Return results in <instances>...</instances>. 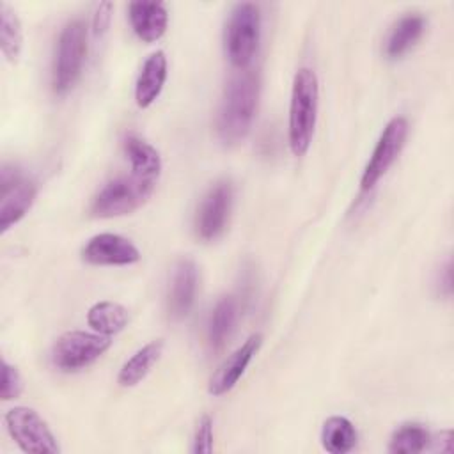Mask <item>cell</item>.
I'll return each mask as SVG.
<instances>
[{
	"instance_id": "6da1fadb",
	"label": "cell",
	"mask_w": 454,
	"mask_h": 454,
	"mask_svg": "<svg viewBox=\"0 0 454 454\" xmlns=\"http://www.w3.org/2000/svg\"><path fill=\"white\" fill-rule=\"evenodd\" d=\"M259 101V76L254 71H239L223 90L216 115V131L225 145L238 144L252 128Z\"/></svg>"
},
{
	"instance_id": "7a4b0ae2",
	"label": "cell",
	"mask_w": 454,
	"mask_h": 454,
	"mask_svg": "<svg viewBox=\"0 0 454 454\" xmlns=\"http://www.w3.org/2000/svg\"><path fill=\"white\" fill-rule=\"evenodd\" d=\"M319 103V83L312 69L301 67L293 78L289 103V145L294 156H303L312 142Z\"/></svg>"
},
{
	"instance_id": "3957f363",
	"label": "cell",
	"mask_w": 454,
	"mask_h": 454,
	"mask_svg": "<svg viewBox=\"0 0 454 454\" xmlns=\"http://www.w3.org/2000/svg\"><path fill=\"white\" fill-rule=\"evenodd\" d=\"M87 55V27L83 20H71L60 30L51 67V87L66 94L76 83Z\"/></svg>"
},
{
	"instance_id": "277c9868",
	"label": "cell",
	"mask_w": 454,
	"mask_h": 454,
	"mask_svg": "<svg viewBox=\"0 0 454 454\" xmlns=\"http://www.w3.org/2000/svg\"><path fill=\"white\" fill-rule=\"evenodd\" d=\"M156 181L137 176H121L108 181L92 199L90 215L98 218H114L129 215L147 202L154 192Z\"/></svg>"
},
{
	"instance_id": "5b68a950",
	"label": "cell",
	"mask_w": 454,
	"mask_h": 454,
	"mask_svg": "<svg viewBox=\"0 0 454 454\" xmlns=\"http://www.w3.org/2000/svg\"><path fill=\"white\" fill-rule=\"evenodd\" d=\"M261 37V11L255 4H236L225 25V53L231 64L245 69L259 46Z\"/></svg>"
},
{
	"instance_id": "8992f818",
	"label": "cell",
	"mask_w": 454,
	"mask_h": 454,
	"mask_svg": "<svg viewBox=\"0 0 454 454\" xmlns=\"http://www.w3.org/2000/svg\"><path fill=\"white\" fill-rule=\"evenodd\" d=\"M112 344L108 335L73 330L62 333L51 348V362L64 372L85 369L96 362Z\"/></svg>"
},
{
	"instance_id": "52a82bcc",
	"label": "cell",
	"mask_w": 454,
	"mask_h": 454,
	"mask_svg": "<svg viewBox=\"0 0 454 454\" xmlns=\"http://www.w3.org/2000/svg\"><path fill=\"white\" fill-rule=\"evenodd\" d=\"M5 427L23 452L57 454L60 447L46 420L28 406H14L5 413Z\"/></svg>"
},
{
	"instance_id": "ba28073f",
	"label": "cell",
	"mask_w": 454,
	"mask_h": 454,
	"mask_svg": "<svg viewBox=\"0 0 454 454\" xmlns=\"http://www.w3.org/2000/svg\"><path fill=\"white\" fill-rule=\"evenodd\" d=\"M37 197V184L32 177L12 165L0 170V231H9L32 207Z\"/></svg>"
},
{
	"instance_id": "9c48e42d",
	"label": "cell",
	"mask_w": 454,
	"mask_h": 454,
	"mask_svg": "<svg viewBox=\"0 0 454 454\" xmlns=\"http://www.w3.org/2000/svg\"><path fill=\"white\" fill-rule=\"evenodd\" d=\"M406 137H408V121L403 115H395L385 124L372 149V154L364 167V172L360 177L362 192H369L385 176V172L390 168V165L397 160L399 153L403 151Z\"/></svg>"
},
{
	"instance_id": "30bf717a",
	"label": "cell",
	"mask_w": 454,
	"mask_h": 454,
	"mask_svg": "<svg viewBox=\"0 0 454 454\" xmlns=\"http://www.w3.org/2000/svg\"><path fill=\"white\" fill-rule=\"evenodd\" d=\"M232 206V184L227 179L215 183L202 197L195 215V234L202 241L218 238L229 220Z\"/></svg>"
},
{
	"instance_id": "8fae6325",
	"label": "cell",
	"mask_w": 454,
	"mask_h": 454,
	"mask_svg": "<svg viewBox=\"0 0 454 454\" xmlns=\"http://www.w3.org/2000/svg\"><path fill=\"white\" fill-rule=\"evenodd\" d=\"M82 259L96 266H126L140 261V250L121 234L101 232L83 245Z\"/></svg>"
},
{
	"instance_id": "7c38bea8",
	"label": "cell",
	"mask_w": 454,
	"mask_h": 454,
	"mask_svg": "<svg viewBox=\"0 0 454 454\" xmlns=\"http://www.w3.org/2000/svg\"><path fill=\"white\" fill-rule=\"evenodd\" d=\"M199 270L193 259L183 257L177 261L167 294V312L174 321L184 319L195 301Z\"/></svg>"
},
{
	"instance_id": "4fadbf2b",
	"label": "cell",
	"mask_w": 454,
	"mask_h": 454,
	"mask_svg": "<svg viewBox=\"0 0 454 454\" xmlns=\"http://www.w3.org/2000/svg\"><path fill=\"white\" fill-rule=\"evenodd\" d=\"M262 344V335L261 333H252L234 353H231L223 364L216 369V372L209 380V394L211 395H223L234 385L239 381L243 372L247 371L248 364L252 358L257 355L259 348Z\"/></svg>"
},
{
	"instance_id": "5bb4252c",
	"label": "cell",
	"mask_w": 454,
	"mask_h": 454,
	"mask_svg": "<svg viewBox=\"0 0 454 454\" xmlns=\"http://www.w3.org/2000/svg\"><path fill=\"white\" fill-rule=\"evenodd\" d=\"M128 16L133 32L145 43L158 41L168 25V12L161 2H131L128 5Z\"/></svg>"
},
{
	"instance_id": "9a60e30c",
	"label": "cell",
	"mask_w": 454,
	"mask_h": 454,
	"mask_svg": "<svg viewBox=\"0 0 454 454\" xmlns=\"http://www.w3.org/2000/svg\"><path fill=\"white\" fill-rule=\"evenodd\" d=\"M165 80H167V57L161 50H156L145 59L140 69V74L137 78V83H135L137 105L140 108L151 106L160 96L165 85Z\"/></svg>"
},
{
	"instance_id": "2e32d148",
	"label": "cell",
	"mask_w": 454,
	"mask_h": 454,
	"mask_svg": "<svg viewBox=\"0 0 454 454\" xmlns=\"http://www.w3.org/2000/svg\"><path fill=\"white\" fill-rule=\"evenodd\" d=\"M426 30V18L419 12L401 16L390 28L385 39V55L388 59H399L410 51Z\"/></svg>"
},
{
	"instance_id": "e0dca14e",
	"label": "cell",
	"mask_w": 454,
	"mask_h": 454,
	"mask_svg": "<svg viewBox=\"0 0 454 454\" xmlns=\"http://www.w3.org/2000/svg\"><path fill=\"white\" fill-rule=\"evenodd\" d=\"M126 158L131 165V174L142 179L158 181V176L161 172V158L160 153L142 137L138 135H128L122 142Z\"/></svg>"
},
{
	"instance_id": "ac0fdd59",
	"label": "cell",
	"mask_w": 454,
	"mask_h": 454,
	"mask_svg": "<svg viewBox=\"0 0 454 454\" xmlns=\"http://www.w3.org/2000/svg\"><path fill=\"white\" fill-rule=\"evenodd\" d=\"M238 323V301L232 296H222L207 319V344L220 351L232 335Z\"/></svg>"
},
{
	"instance_id": "d6986e66",
	"label": "cell",
	"mask_w": 454,
	"mask_h": 454,
	"mask_svg": "<svg viewBox=\"0 0 454 454\" xmlns=\"http://www.w3.org/2000/svg\"><path fill=\"white\" fill-rule=\"evenodd\" d=\"M165 342L161 339L151 340L145 346H142L138 351H135L121 367L117 374V383L121 387H135L138 385L153 369V365L160 360L163 353Z\"/></svg>"
},
{
	"instance_id": "ffe728a7",
	"label": "cell",
	"mask_w": 454,
	"mask_h": 454,
	"mask_svg": "<svg viewBox=\"0 0 454 454\" xmlns=\"http://www.w3.org/2000/svg\"><path fill=\"white\" fill-rule=\"evenodd\" d=\"M128 309L117 301L103 300L94 303L87 312L89 326L101 335L119 333L128 325Z\"/></svg>"
},
{
	"instance_id": "44dd1931",
	"label": "cell",
	"mask_w": 454,
	"mask_h": 454,
	"mask_svg": "<svg viewBox=\"0 0 454 454\" xmlns=\"http://www.w3.org/2000/svg\"><path fill=\"white\" fill-rule=\"evenodd\" d=\"M358 440L353 422L342 415L328 417L321 429V443L326 452L344 454L349 452Z\"/></svg>"
},
{
	"instance_id": "7402d4cb",
	"label": "cell",
	"mask_w": 454,
	"mask_h": 454,
	"mask_svg": "<svg viewBox=\"0 0 454 454\" xmlns=\"http://www.w3.org/2000/svg\"><path fill=\"white\" fill-rule=\"evenodd\" d=\"M23 46L21 21L12 7L0 4V48L9 62H16Z\"/></svg>"
},
{
	"instance_id": "603a6c76",
	"label": "cell",
	"mask_w": 454,
	"mask_h": 454,
	"mask_svg": "<svg viewBox=\"0 0 454 454\" xmlns=\"http://www.w3.org/2000/svg\"><path fill=\"white\" fill-rule=\"evenodd\" d=\"M431 442L429 431L417 422L401 424L390 436L388 450L394 454H417L422 452Z\"/></svg>"
},
{
	"instance_id": "cb8c5ba5",
	"label": "cell",
	"mask_w": 454,
	"mask_h": 454,
	"mask_svg": "<svg viewBox=\"0 0 454 454\" xmlns=\"http://www.w3.org/2000/svg\"><path fill=\"white\" fill-rule=\"evenodd\" d=\"M23 390L21 376L14 365H11L7 360L2 362V390L0 395L4 401H11L20 397Z\"/></svg>"
},
{
	"instance_id": "d4e9b609",
	"label": "cell",
	"mask_w": 454,
	"mask_h": 454,
	"mask_svg": "<svg viewBox=\"0 0 454 454\" xmlns=\"http://www.w3.org/2000/svg\"><path fill=\"white\" fill-rule=\"evenodd\" d=\"M192 450L197 454H209L213 450V419L209 415L200 417L195 429Z\"/></svg>"
},
{
	"instance_id": "484cf974",
	"label": "cell",
	"mask_w": 454,
	"mask_h": 454,
	"mask_svg": "<svg viewBox=\"0 0 454 454\" xmlns=\"http://www.w3.org/2000/svg\"><path fill=\"white\" fill-rule=\"evenodd\" d=\"M450 261L447 259L445 261V264L440 268V271H438V277H436V291H438V294H442V296H450V293H452V275H450Z\"/></svg>"
},
{
	"instance_id": "4316f807",
	"label": "cell",
	"mask_w": 454,
	"mask_h": 454,
	"mask_svg": "<svg viewBox=\"0 0 454 454\" xmlns=\"http://www.w3.org/2000/svg\"><path fill=\"white\" fill-rule=\"evenodd\" d=\"M110 12H112V4L110 2H105L98 7L96 16H94V32H96V35L103 34L108 28L110 18H112Z\"/></svg>"
}]
</instances>
